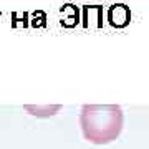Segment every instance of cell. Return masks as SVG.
Wrapping results in <instances>:
<instances>
[{"label":"cell","instance_id":"cell-1","mask_svg":"<svg viewBox=\"0 0 149 149\" xmlns=\"http://www.w3.org/2000/svg\"><path fill=\"white\" fill-rule=\"evenodd\" d=\"M124 113L119 104H85L80 113V126L86 141L109 144L119 138Z\"/></svg>","mask_w":149,"mask_h":149},{"label":"cell","instance_id":"cell-2","mask_svg":"<svg viewBox=\"0 0 149 149\" xmlns=\"http://www.w3.org/2000/svg\"><path fill=\"white\" fill-rule=\"evenodd\" d=\"M116 17L119 18V20H118V27H124L129 22L128 8L124 5H113L111 8H109V12H108V18H109V22H113Z\"/></svg>","mask_w":149,"mask_h":149}]
</instances>
